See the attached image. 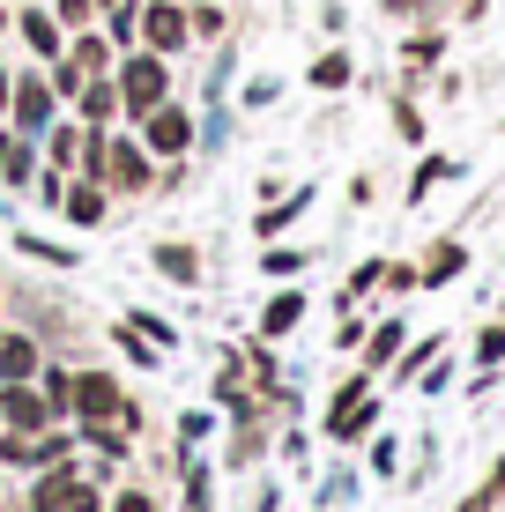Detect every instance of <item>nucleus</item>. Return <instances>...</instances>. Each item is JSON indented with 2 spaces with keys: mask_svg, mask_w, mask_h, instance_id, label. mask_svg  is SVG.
Returning a JSON list of instances; mask_svg holds the SVG:
<instances>
[{
  "mask_svg": "<svg viewBox=\"0 0 505 512\" xmlns=\"http://www.w3.org/2000/svg\"><path fill=\"white\" fill-rule=\"evenodd\" d=\"M8 104H15V134H30V141H38V134L52 127V82H38V75L8 82Z\"/></svg>",
  "mask_w": 505,
  "mask_h": 512,
  "instance_id": "obj_3",
  "label": "nucleus"
},
{
  "mask_svg": "<svg viewBox=\"0 0 505 512\" xmlns=\"http://www.w3.org/2000/svg\"><path fill=\"white\" fill-rule=\"evenodd\" d=\"M0 112H8V75H0Z\"/></svg>",
  "mask_w": 505,
  "mask_h": 512,
  "instance_id": "obj_24",
  "label": "nucleus"
},
{
  "mask_svg": "<svg viewBox=\"0 0 505 512\" xmlns=\"http://www.w3.org/2000/svg\"><path fill=\"white\" fill-rule=\"evenodd\" d=\"M0 423H15V431H45L52 409H45V394H38L30 379H15L8 394H0Z\"/></svg>",
  "mask_w": 505,
  "mask_h": 512,
  "instance_id": "obj_8",
  "label": "nucleus"
},
{
  "mask_svg": "<svg viewBox=\"0 0 505 512\" xmlns=\"http://www.w3.org/2000/svg\"><path fill=\"white\" fill-rule=\"evenodd\" d=\"M134 30H142V45H149V52H164V60L186 45V15L171 8V0H149V8H142V23H134Z\"/></svg>",
  "mask_w": 505,
  "mask_h": 512,
  "instance_id": "obj_7",
  "label": "nucleus"
},
{
  "mask_svg": "<svg viewBox=\"0 0 505 512\" xmlns=\"http://www.w3.org/2000/svg\"><path fill=\"white\" fill-rule=\"evenodd\" d=\"M60 60H67V67H82V75H104V67H112V52H104V38H90V30H82V38L67 45Z\"/></svg>",
  "mask_w": 505,
  "mask_h": 512,
  "instance_id": "obj_14",
  "label": "nucleus"
},
{
  "mask_svg": "<svg viewBox=\"0 0 505 512\" xmlns=\"http://www.w3.org/2000/svg\"><path fill=\"white\" fill-rule=\"evenodd\" d=\"M312 82H320V90H342V82H350V60H342V52H327V60L312 67Z\"/></svg>",
  "mask_w": 505,
  "mask_h": 512,
  "instance_id": "obj_19",
  "label": "nucleus"
},
{
  "mask_svg": "<svg viewBox=\"0 0 505 512\" xmlns=\"http://www.w3.org/2000/svg\"><path fill=\"white\" fill-rule=\"evenodd\" d=\"M30 164H38V141H30V134H0V179L30 186Z\"/></svg>",
  "mask_w": 505,
  "mask_h": 512,
  "instance_id": "obj_10",
  "label": "nucleus"
},
{
  "mask_svg": "<svg viewBox=\"0 0 505 512\" xmlns=\"http://www.w3.org/2000/svg\"><path fill=\"white\" fill-rule=\"evenodd\" d=\"M327 423H335V438H357L364 423H372V394H364V379H350L335 394V416H327Z\"/></svg>",
  "mask_w": 505,
  "mask_h": 512,
  "instance_id": "obj_9",
  "label": "nucleus"
},
{
  "mask_svg": "<svg viewBox=\"0 0 505 512\" xmlns=\"http://www.w3.org/2000/svg\"><path fill=\"white\" fill-rule=\"evenodd\" d=\"M67 216H75V223H104V193H97V179L67 193Z\"/></svg>",
  "mask_w": 505,
  "mask_h": 512,
  "instance_id": "obj_16",
  "label": "nucleus"
},
{
  "mask_svg": "<svg viewBox=\"0 0 505 512\" xmlns=\"http://www.w3.org/2000/svg\"><path fill=\"white\" fill-rule=\"evenodd\" d=\"M156 268H164L171 282H194V275H201V260L186 253V245H156Z\"/></svg>",
  "mask_w": 505,
  "mask_h": 512,
  "instance_id": "obj_15",
  "label": "nucleus"
},
{
  "mask_svg": "<svg viewBox=\"0 0 505 512\" xmlns=\"http://www.w3.org/2000/svg\"><path fill=\"white\" fill-rule=\"evenodd\" d=\"M0 379H38V342H30V334H8V342H0Z\"/></svg>",
  "mask_w": 505,
  "mask_h": 512,
  "instance_id": "obj_11",
  "label": "nucleus"
},
{
  "mask_svg": "<svg viewBox=\"0 0 505 512\" xmlns=\"http://www.w3.org/2000/svg\"><path fill=\"white\" fill-rule=\"evenodd\" d=\"M164 90H171V75H164V52H142V60H127V67H119V104H127L134 119H142V112H156V104H164Z\"/></svg>",
  "mask_w": 505,
  "mask_h": 512,
  "instance_id": "obj_1",
  "label": "nucleus"
},
{
  "mask_svg": "<svg viewBox=\"0 0 505 512\" xmlns=\"http://www.w3.org/2000/svg\"><path fill=\"white\" fill-rule=\"evenodd\" d=\"M112 512H149V498H142V490H127V498H119Z\"/></svg>",
  "mask_w": 505,
  "mask_h": 512,
  "instance_id": "obj_23",
  "label": "nucleus"
},
{
  "mask_svg": "<svg viewBox=\"0 0 505 512\" xmlns=\"http://www.w3.org/2000/svg\"><path fill=\"white\" fill-rule=\"evenodd\" d=\"M52 134V164H75V156H82V134H90V127H45Z\"/></svg>",
  "mask_w": 505,
  "mask_h": 512,
  "instance_id": "obj_17",
  "label": "nucleus"
},
{
  "mask_svg": "<svg viewBox=\"0 0 505 512\" xmlns=\"http://www.w3.org/2000/svg\"><path fill=\"white\" fill-rule=\"evenodd\" d=\"M186 141H194V119H186L179 104H156V112H142V149H156V156H186Z\"/></svg>",
  "mask_w": 505,
  "mask_h": 512,
  "instance_id": "obj_2",
  "label": "nucleus"
},
{
  "mask_svg": "<svg viewBox=\"0 0 505 512\" xmlns=\"http://www.w3.org/2000/svg\"><path fill=\"white\" fill-rule=\"evenodd\" d=\"M23 38L38 45V60H60V52H67V45H60V23H52L45 8H23Z\"/></svg>",
  "mask_w": 505,
  "mask_h": 512,
  "instance_id": "obj_13",
  "label": "nucleus"
},
{
  "mask_svg": "<svg viewBox=\"0 0 505 512\" xmlns=\"http://www.w3.org/2000/svg\"><path fill=\"white\" fill-rule=\"evenodd\" d=\"M75 416H82V431H104L112 416H127V409H119V386L104 379V372L75 379Z\"/></svg>",
  "mask_w": 505,
  "mask_h": 512,
  "instance_id": "obj_4",
  "label": "nucleus"
},
{
  "mask_svg": "<svg viewBox=\"0 0 505 512\" xmlns=\"http://www.w3.org/2000/svg\"><path fill=\"white\" fill-rule=\"evenodd\" d=\"M461 268V245H439V253H431V268H424V282H446Z\"/></svg>",
  "mask_w": 505,
  "mask_h": 512,
  "instance_id": "obj_21",
  "label": "nucleus"
},
{
  "mask_svg": "<svg viewBox=\"0 0 505 512\" xmlns=\"http://www.w3.org/2000/svg\"><path fill=\"white\" fill-rule=\"evenodd\" d=\"M394 349H402V327H379V334H372V364H387Z\"/></svg>",
  "mask_w": 505,
  "mask_h": 512,
  "instance_id": "obj_22",
  "label": "nucleus"
},
{
  "mask_svg": "<svg viewBox=\"0 0 505 512\" xmlns=\"http://www.w3.org/2000/svg\"><path fill=\"white\" fill-rule=\"evenodd\" d=\"M90 15H97V0H60V8H52V23H67V30H90Z\"/></svg>",
  "mask_w": 505,
  "mask_h": 512,
  "instance_id": "obj_20",
  "label": "nucleus"
},
{
  "mask_svg": "<svg viewBox=\"0 0 505 512\" xmlns=\"http://www.w3.org/2000/svg\"><path fill=\"white\" fill-rule=\"evenodd\" d=\"M97 179H112L119 193H142L149 186V156H142V141H104V171Z\"/></svg>",
  "mask_w": 505,
  "mask_h": 512,
  "instance_id": "obj_6",
  "label": "nucleus"
},
{
  "mask_svg": "<svg viewBox=\"0 0 505 512\" xmlns=\"http://www.w3.org/2000/svg\"><path fill=\"white\" fill-rule=\"evenodd\" d=\"M75 97H82V119H90V127L104 134V119L119 112V82H104V75H90V82H82Z\"/></svg>",
  "mask_w": 505,
  "mask_h": 512,
  "instance_id": "obj_12",
  "label": "nucleus"
},
{
  "mask_svg": "<svg viewBox=\"0 0 505 512\" xmlns=\"http://www.w3.org/2000/svg\"><path fill=\"white\" fill-rule=\"evenodd\" d=\"M298 312H305V297H275L260 327H268V334H290V327H298Z\"/></svg>",
  "mask_w": 505,
  "mask_h": 512,
  "instance_id": "obj_18",
  "label": "nucleus"
},
{
  "mask_svg": "<svg viewBox=\"0 0 505 512\" xmlns=\"http://www.w3.org/2000/svg\"><path fill=\"white\" fill-rule=\"evenodd\" d=\"M38 512H97V490L82 483L75 468H52L38 483Z\"/></svg>",
  "mask_w": 505,
  "mask_h": 512,
  "instance_id": "obj_5",
  "label": "nucleus"
}]
</instances>
